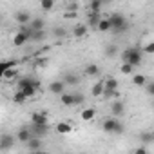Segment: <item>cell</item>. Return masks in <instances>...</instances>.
<instances>
[{"label": "cell", "instance_id": "6da1fadb", "mask_svg": "<svg viewBox=\"0 0 154 154\" xmlns=\"http://www.w3.org/2000/svg\"><path fill=\"white\" fill-rule=\"evenodd\" d=\"M109 24H111V31H114V33H123V31L129 27V24H127L125 17H123V15H120V13L111 15V17H109Z\"/></svg>", "mask_w": 154, "mask_h": 154}, {"label": "cell", "instance_id": "7a4b0ae2", "mask_svg": "<svg viewBox=\"0 0 154 154\" xmlns=\"http://www.w3.org/2000/svg\"><path fill=\"white\" fill-rule=\"evenodd\" d=\"M122 58H123V62H127L132 67H136V65L141 63V49H125L122 53Z\"/></svg>", "mask_w": 154, "mask_h": 154}, {"label": "cell", "instance_id": "3957f363", "mask_svg": "<svg viewBox=\"0 0 154 154\" xmlns=\"http://www.w3.org/2000/svg\"><path fill=\"white\" fill-rule=\"evenodd\" d=\"M102 129H103L105 132H114V134L123 132V125H122V122H118L116 118H105V120L102 122Z\"/></svg>", "mask_w": 154, "mask_h": 154}, {"label": "cell", "instance_id": "277c9868", "mask_svg": "<svg viewBox=\"0 0 154 154\" xmlns=\"http://www.w3.org/2000/svg\"><path fill=\"white\" fill-rule=\"evenodd\" d=\"M29 35H31V27L20 26V31L13 36V45L15 47H22L26 42H29Z\"/></svg>", "mask_w": 154, "mask_h": 154}, {"label": "cell", "instance_id": "5b68a950", "mask_svg": "<svg viewBox=\"0 0 154 154\" xmlns=\"http://www.w3.org/2000/svg\"><path fill=\"white\" fill-rule=\"evenodd\" d=\"M15 141H17V138L13 134H2V136H0V149H2V150H9V149H13Z\"/></svg>", "mask_w": 154, "mask_h": 154}, {"label": "cell", "instance_id": "8992f818", "mask_svg": "<svg viewBox=\"0 0 154 154\" xmlns=\"http://www.w3.org/2000/svg\"><path fill=\"white\" fill-rule=\"evenodd\" d=\"M31 125H49V118L45 112H33L31 114Z\"/></svg>", "mask_w": 154, "mask_h": 154}, {"label": "cell", "instance_id": "52a82bcc", "mask_svg": "<svg viewBox=\"0 0 154 154\" xmlns=\"http://www.w3.org/2000/svg\"><path fill=\"white\" fill-rule=\"evenodd\" d=\"M15 22L18 24V26H26V24H29L31 22V15L27 13V11H17L15 13Z\"/></svg>", "mask_w": 154, "mask_h": 154}, {"label": "cell", "instance_id": "ba28073f", "mask_svg": "<svg viewBox=\"0 0 154 154\" xmlns=\"http://www.w3.org/2000/svg\"><path fill=\"white\" fill-rule=\"evenodd\" d=\"M111 114H112V116H122V114H125V103L120 102V100L112 102V103H111Z\"/></svg>", "mask_w": 154, "mask_h": 154}, {"label": "cell", "instance_id": "9c48e42d", "mask_svg": "<svg viewBox=\"0 0 154 154\" xmlns=\"http://www.w3.org/2000/svg\"><path fill=\"white\" fill-rule=\"evenodd\" d=\"M26 145H27V149L29 150H40L44 145H42V140L38 138V136H31L27 141H26Z\"/></svg>", "mask_w": 154, "mask_h": 154}, {"label": "cell", "instance_id": "30bf717a", "mask_svg": "<svg viewBox=\"0 0 154 154\" xmlns=\"http://www.w3.org/2000/svg\"><path fill=\"white\" fill-rule=\"evenodd\" d=\"M29 40L31 42H44L45 40V31L44 29H31Z\"/></svg>", "mask_w": 154, "mask_h": 154}, {"label": "cell", "instance_id": "8fae6325", "mask_svg": "<svg viewBox=\"0 0 154 154\" xmlns=\"http://www.w3.org/2000/svg\"><path fill=\"white\" fill-rule=\"evenodd\" d=\"M47 131H49V125H31V134L33 136L42 138V136L47 134Z\"/></svg>", "mask_w": 154, "mask_h": 154}, {"label": "cell", "instance_id": "7c38bea8", "mask_svg": "<svg viewBox=\"0 0 154 154\" xmlns=\"http://www.w3.org/2000/svg\"><path fill=\"white\" fill-rule=\"evenodd\" d=\"M31 136H33V134H31V129H29V127H22V129H18V132H17V140L22 141V143H26Z\"/></svg>", "mask_w": 154, "mask_h": 154}, {"label": "cell", "instance_id": "4fadbf2b", "mask_svg": "<svg viewBox=\"0 0 154 154\" xmlns=\"http://www.w3.org/2000/svg\"><path fill=\"white\" fill-rule=\"evenodd\" d=\"M87 35V26L85 24H76L74 29H72V36L74 38H84Z\"/></svg>", "mask_w": 154, "mask_h": 154}, {"label": "cell", "instance_id": "5bb4252c", "mask_svg": "<svg viewBox=\"0 0 154 154\" xmlns=\"http://www.w3.org/2000/svg\"><path fill=\"white\" fill-rule=\"evenodd\" d=\"M63 89H65V84H63V82H60V80H56V82H51V84H49V91H51L53 94H62V93H63Z\"/></svg>", "mask_w": 154, "mask_h": 154}, {"label": "cell", "instance_id": "9a60e30c", "mask_svg": "<svg viewBox=\"0 0 154 154\" xmlns=\"http://www.w3.org/2000/svg\"><path fill=\"white\" fill-rule=\"evenodd\" d=\"M63 84H67V85H76L80 82V76L78 74H74V72H67L65 76H63V80H62Z\"/></svg>", "mask_w": 154, "mask_h": 154}, {"label": "cell", "instance_id": "2e32d148", "mask_svg": "<svg viewBox=\"0 0 154 154\" xmlns=\"http://www.w3.org/2000/svg\"><path fill=\"white\" fill-rule=\"evenodd\" d=\"M94 116H96L94 107H87V109L82 111V122H91V120H94Z\"/></svg>", "mask_w": 154, "mask_h": 154}, {"label": "cell", "instance_id": "e0dca14e", "mask_svg": "<svg viewBox=\"0 0 154 154\" xmlns=\"http://www.w3.org/2000/svg\"><path fill=\"white\" fill-rule=\"evenodd\" d=\"M72 131V125L69 123V122H60V123H56V132L58 134H69Z\"/></svg>", "mask_w": 154, "mask_h": 154}, {"label": "cell", "instance_id": "ac0fdd59", "mask_svg": "<svg viewBox=\"0 0 154 154\" xmlns=\"http://www.w3.org/2000/svg\"><path fill=\"white\" fill-rule=\"evenodd\" d=\"M103 89H105V91H116V89H118V80H116V78H107V80H103Z\"/></svg>", "mask_w": 154, "mask_h": 154}, {"label": "cell", "instance_id": "d6986e66", "mask_svg": "<svg viewBox=\"0 0 154 154\" xmlns=\"http://www.w3.org/2000/svg\"><path fill=\"white\" fill-rule=\"evenodd\" d=\"M96 29H98V31H102V33H107V31H111V24H109V18H100V22H98Z\"/></svg>", "mask_w": 154, "mask_h": 154}, {"label": "cell", "instance_id": "ffe728a7", "mask_svg": "<svg viewBox=\"0 0 154 154\" xmlns=\"http://www.w3.org/2000/svg\"><path fill=\"white\" fill-rule=\"evenodd\" d=\"M85 74L87 76H98L100 74V67L96 63H89V65H85Z\"/></svg>", "mask_w": 154, "mask_h": 154}, {"label": "cell", "instance_id": "44dd1931", "mask_svg": "<svg viewBox=\"0 0 154 154\" xmlns=\"http://www.w3.org/2000/svg\"><path fill=\"white\" fill-rule=\"evenodd\" d=\"M60 102H62V105H74V100H72V94L71 93H62L60 94Z\"/></svg>", "mask_w": 154, "mask_h": 154}, {"label": "cell", "instance_id": "7402d4cb", "mask_svg": "<svg viewBox=\"0 0 154 154\" xmlns=\"http://www.w3.org/2000/svg\"><path fill=\"white\" fill-rule=\"evenodd\" d=\"M132 84L138 85V87H143V85L147 84V76H145V74H134V76H132Z\"/></svg>", "mask_w": 154, "mask_h": 154}, {"label": "cell", "instance_id": "603a6c76", "mask_svg": "<svg viewBox=\"0 0 154 154\" xmlns=\"http://www.w3.org/2000/svg\"><path fill=\"white\" fill-rule=\"evenodd\" d=\"M91 93H93V96H102V93H103V80H100V82H96V84L93 85V89H91Z\"/></svg>", "mask_w": 154, "mask_h": 154}, {"label": "cell", "instance_id": "cb8c5ba5", "mask_svg": "<svg viewBox=\"0 0 154 154\" xmlns=\"http://www.w3.org/2000/svg\"><path fill=\"white\" fill-rule=\"evenodd\" d=\"M17 60H11V62H0V80H2V74H4V71L8 69V67H17Z\"/></svg>", "mask_w": 154, "mask_h": 154}, {"label": "cell", "instance_id": "d4e9b609", "mask_svg": "<svg viewBox=\"0 0 154 154\" xmlns=\"http://www.w3.org/2000/svg\"><path fill=\"white\" fill-rule=\"evenodd\" d=\"M54 8V0H40V9L42 11H51Z\"/></svg>", "mask_w": 154, "mask_h": 154}, {"label": "cell", "instance_id": "484cf974", "mask_svg": "<svg viewBox=\"0 0 154 154\" xmlns=\"http://www.w3.org/2000/svg\"><path fill=\"white\" fill-rule=\"evenodd\" d=\"M87 22H89V26H91V27H96V26H98V22H100V15L91 11V13H89V18H87Z\"/></svg>", "mask_w": 154, "mask_h": 154}, {"label": "cell", "instance_id": "4316f807", "mask_svg": "<svg viewBox=\"0 0 154 154\" xmlns=\"http://www.w3.org/2000/svg\"><path fill=\"white\" fill-rule=\"evenodd\" d=\"M31 26V29H44V26H45V22L42 20V18H31V22H29Z\"/></svg>", "mask_w": 154, "mask_h": 154}, {"label": "cell", "instance_id": "83f0119b", "mask_svg": "<svg viewBox=\"0 0 154 154\" xmlns=\"http://www.w3.org/2000/svg\"><path fill=\"white\" fill-rule=\"evenodd\" d=\"M15 76H17V69H15V67H8V69L4 71V74H2V78L11 80V78H15Z\"/></svg>", "mask_w": 154, "mask_h": 154}, {"label": "cell", "instance_id": "f1b7e54d", "mask_svg": "<svg viewBox=\"0 0 154 154\" xmlns=\"http://www.w3.org/2000/svg\"><path fill=\"white\" fill-rule=\"evenodd\" d=\"M65 35H67V31L63 27H54L53 29V36L54 38H65Z\"/></svg>", "mask_w": 154, "mask_h": 154}, {"label": "cell", "instance_id": "f546056e", "mask_svg": "<svg viewBox=\"0 0 154 154\" xmlns=\"http://www.w3.org/2000/svg\"><path fill=\"white\" fill-rule=\"evenodd\" d=\"M118 54V47L116 45H109L107 49H105V56H109V58H114Z\"/></svg>", "mask_w": 154, "mask_h": 154}, {"label": "cell", "instance_id": "4dcf8cb0", "mask_svg": "<svg viewBox=\"0 0 154 154\" xmlns=\"http://www.w3.org/2000/svg\"><path fill=\"white\" fill-rule=\"evenodd\" d=\"M140 140H141L143 143H150V141L154 140V134H152V132H141V134H140Z\"/></svg>", "mask_w": 154, "mask_h": 154}, {"label": "cell", "instance_id": "1f68e13d", "mask_svg": "<svg viewBox=\"0 0 154 154\" xmlns=\"http://www.w3.org/2000/svg\"><path fill=\"white\" fill-rule=\"evenodd\" d=\"M100 8H102V0H93L91 6H89V9L93 13H100Z\"/></svg>", "mask_w": 154, "mask_h": 154}, {"label": "cell", "instance_id": "d6a6232c", "mask_svg": "<svg viewBox=\"0 0 154 154\" xmlns=\"http://www.w3.org/2000/svg\"><path fill=\"white\" fill-rule=\"evenodd\" d=\"M26 100H27V98L22 94V91H17V93H15V96H13V102H15V103H24Z\"/></svg>", "mask_w": 154, "mask_h": 154}, {"label": "cell", "instance_id": "836d02e7", "mask_svg": "<svg viewBox=\"0 0 154 154\" xmlns=\"http://www.w3.org/2000/svg\"><path fill=\"white\" fill-rule=\"evenodd\" d=\"M120 71H122V72H123V74H131V72H132V71H134V67H132V65H131V63H127V62H123V65H122V67H120Z\"/></svg>", "mask_w": 154, "mask_h": 154}, {"label": "cell", "instance_id": "e575fe53", "mask_svg": "<svg viewBox=\"0 0 154 154\" xmlns=\"http://www.w3.org/2000/svg\"><path fill=\"white\" fill-rule=\"evenodd\" d=\"M72 100H74V105L84 103V94H80V93H74V94H72Z\"/></svg>", "mask_w": 154, "mask_h": 154}, {"label": "cell", "instance_id": "d590c367", "mask_svg": "<svg viewBox=\"0 0 154 154\" xmlns=\"http://www.w3.org/2000/svg\"><path fill=\"white\" fill-rule=\"evenodd\" d=\"M65 9H67V11H78V2H69V4L65 6Z\"/></svg>", "mask_w": 154, "mask_h": 154}, {"label": "cell", "instance_id": "8d00e7d4", "mask_svg": "<svg viewBox=\"0 0 154 154\" xmlns=\"http://www.w3.org/2000/svg\"><path fill=\"white\" fill-rule=\"evenodd\" d=\"M152 51H154V44H152V42H149V44L141 49V53H152Z\"/></svg>", "mask_w": 154, "mask_h": 154}, {"label": "cell", "instance_id": "74e56055", "mask_svg": "<svg viewBox=\"0 0 154 154\" xmlns=\"http://www.w3.org/2000/svg\"><path fill=\"white\" fill-rule=\"evenodd\" d=\"M145 85H147V93H149V94H154V84L147 80V84H145Z\"/></svg>", "mask_w": 154, "mask_h": 154}, {"label": "cell", "instance_id": "f35d334b", "mask_svg": "<svg viewBox=\"0 0 154 154\" xmlns=\"http://www.w3.org/2000/svg\"><path fill=\"white\" fill-rule=\"evenodd\" d=\"M136 154H147V149L145 147H140V149H136Z\"/></svg>", "mask_w": 154, "mask_h": 154}, {"label": "cell", "instance_id": "ab89813d", "mask_svg": "<svg viewBox=\"0 0 154 154\" xmlns=\"http://www.w3.org/2000/svg\"><path fill=\"white\" fill-rule=\"evenodd\" d=\"M102 2H103V0H102Z\"/></svg>", "mask_w": 154, "mask_h": 154}]
</instances>
